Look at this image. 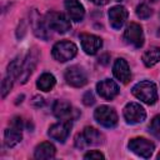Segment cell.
<instances>
[{
  "label": "cell",
  "mask_w": 160,
  "mask_h": 160,
  "mask_svg": "<svg viewBox=\"0 0 160 160\" xmlns=\"http://www.w3.org/2000/svg\"><path fill=\"white\" fill-rule=\"evenodd\" d=\"M65 9L68 10L69 16L74 21H81L85 15L84 6L78 0H65Z\"/></svg>",
  "instance_id": "obj_16"
},
{
  "label": "cell",
  "mask_w": 160,
  "mask_h": 160,
  "mask_svg": "<svg viewBox=\"0 0 160 160\" xmlns=\"http://www.w3.org/2000/svg\"><path fill=\"white\" fill-rule=\"evenodd\" d=\"M82 102H84L85 105H88V106H90V105H92V104L95 102V98H94V95H92L91 91H88V92L84 94V96H82Z\"/></svg>",
  "instance_id": "obj_25"
},
{
  "label": "cell",
  "mask_w": 160,
  "mask_h": 160,
  "mask_svg": "<svg viewBox=\"0 0 160 160\" xmlns=\"http://www.w3.org/2000/svg\"><path fill=\"white\" fill-rule=\"evenodd\" d=\"M78 52V48L71 41H59L52 48V58L59 62L71 60Z\"/></svg>",
  "instance_id": "obj_4"
},
{
  "label": "cell",
  "mask_w": 160,
  "mask_h": 160,
  "mask_svg": "<svg viewBox=\"0 0 160 160\" xmlns=\"http://www.w3.org/2000/svg\"><path fill=\"white\" fill-rule=\"evenodd\" d=\"M65 80L69 85L74 88H81L88 82V75L81 66L74 65L66 69L65 71Z\"/></svg>",
  "instance_id": "obj_8"
},
{
  "label": "cell",
  "mask_w": 160,
  "mask_h": 160,
  "mask_svg": "<svg viewBox=\"0 0 160 160\" xmlns=\"http://www.w3.org/2000/svg\"><path fill=\"white\" fill-rule=\"evenodd\" d=\"M152 14V10L146 5V4H140L136 6V15L140 19H148Z\"/></svg>",
  "instance_id": "obj_23"
},
{
  "label": "cell",
  "mask_w": 160,
  "mask_h": 160,
  "mask_svg": "<svg viewBox=\"0 0 160 160\" xmlns=\"http://www.w3.org/2000/svg\"><path fill=\"white\" fill-rule=\"evenodd\" d=\"M128 146L134 154H136L141 158H145V159L150 158L155 149V145L145 138H134L129 141Z\"/></svg>",
  "instance_id": "obj_6"
},
{
  "label": "cell",
  "mask_w": 160,
  "mask_h": 160,
  "mask_svg": "<svg viewBox=\"0 0 160 160\" xmlns=\"http://www.w3.org/2000/svg\"><path fill=\"white\" fill-rule=\"evenodd\" d=\"M124 118L129 124H139L145 120L146 112L140 104L129 102L124 108Z\"/></svg>",
  "instance_id": "obj_9"
},
{
  "label": "cell",
  "mask_w": 160,
  "mask_h": 160,
  "mask_svg": "<svg viewBox=\"0 0 160 160\" xmlns=\"http://www.w3.org/2000/svg\"><path fill=\"white\" fill-rule=\"evenodd\" d=\"M80 42H81L82 50L88 55L96 54L102 46L101 38H99L96 35H91V34H81L80 35Z\"/></svg>",
  "instance_id": "obj_11"
},
{
  "label": "cell",
  "mask_w": 160,
  "mask_h": 160,
  "mask_svg": "<svg viewBox=\"0 0 160 160\" xmlns=\"http://www.w3.org/2000/svg\"><path fill=\"white\" fill-rule=\"evenodd\" d=\"M158 159H160V152H159V154H158Z\"/></svg>",
  "instance_id": "obj_29"
},
{
  "label": "cell",
  "mask_w": 160,
  "mask_h": 160,
  "mask_svg": "<svg viewBox=\"0 0 160 160\" xmlns=\"http://www.w3.org/2000/svg\"><path fill=\"white\" fill-rule=\"evenodd\" d=\"M132 95L148 105H152L158 100V89L152 81L144 80L132 88Z\"/></svg>",
  "instance_id": "obj_1"
},
{
  "label": "cell",
  "mask_w": 160,
  "mask_h": 160,
  "mask_svg": "<svg viewBox=\"0 0 160 160\" xmlns=\"http://www.w3.org/2000/svg\"><path fill=\"white\" fill-rule=\"evenodd\" d=\"M55 146L50 142H41L35 148L34 156L36 159H52L55 156Z\"/></svg>",
  "instance_id": "obj_19"
},
{
  "label": "cell",
  "mask_w": 160,
  "mask_h": 160,
  "mask_svg": "<svg viewBox=\"0 0 160 160\" xmlns=\"http://www.w3.org/2000/svg\"><path fill=\"white\" fill-rule=\"evenodd\" d=\"M35 64H36V55L31 52V54L28 55V58L25 59V61L21 65V71H20V75H19V79H20V81L22 84L26 82L29 76L32 74Z\"/></svg>",
  "instance_id": "obj_18"
},
{
  "label": "cell",
  "mask_w": 160,
  "mask_h": 160,
  "mask_svg": "<svg viewBox=\"0 0 160 160\" xmlns=\"http://www.w3.org/2000/svg\"><path fill=\"white\" fill-rule=\"evenodd\" d=\"M126 19H128V10L124 6L116 5L109 10V21L114 29H116V30L121 29L122 25L125 24Z\"/></svg>",
  "instance_id": "obj_13"
},
{
  "label": "cell",
  "mask_w": 160,
  "mask_h": 160,
  "mask_svg": "<svg viewBox=\"0 0 160 160\" xmlns=\"http://www.w3.org/2000/svg\"><path fill=\"white\" fill-rule=\"evenodd\" d=\"M104 142V135L95 128L86 126L81 134H78L75 138V146L84 149L89 145H99Z\"/></svg>",
  "instance_id": "obj_2"
},
{
  "label": "cell",
  "mask_w": 160,
  "mask_h": 160,
  "mask_svg": "<svg viewBox=\"0 0 160 160\" xmlns=\"http://www.w3.org/2000/svg\"><path fill=\"white\" fill-rule=\"evenodd\" d=\"M112 72H114V76H115L118 80H120L121 82H124V84L129 82V80H130V78H131L129 65H128V62H126L124 59H121V58H119V59L115 60L114 66H112Z\"/></svg>",
  "instance_id": "obj_14"
},
{
  "label": "cell",
  "mask_w": 160,
  "mask_h": 160,
  "mask_svg": "<svg viewBox=\"0 0 160 160\" xmlns=\"http://www.w3.org/2000/svg\"><path fill=\"white\" fill-rule=\"evenodd\" d=\"M70 130H71V121L70 120H61L60 122H56L49 128L48 135L59 142H64L68 139Z\"/></svg>",
  "instance_id": "obj_10"
},
{
  "label": "cell",
  "mask_w": 160,
  "mask_h": 160,
  "mask_svg": "<svg viewBox=\"0 0 160 160\" xmlns=\"http://www.w3.org/2000/svg\"><path fill=\"white\" fill-rule=\"evenodd\" d=\"M55 82H56V80H55V76H54L52 74H50V72H44V74H41L40 78L38 79L36 86H38L40 90H42V91H49V90H51V89L54 88Z\"/></svg>",
  "instance_id": "obj_21"
},
{
  "label": "cell",
  "mask_w": 160,
  "mask_h": 160,
  "mask_svg": "<svg viewBox=\"0 0 160 160\" xmlns=\"http://www.w3.org/2000/svg\"><path fill=\"white\" fill-rule=\"evenodd\" d=\"M124 40L136 49L141 48L144 45V32L141 26L136 22H131L130 25H128L124 31Z\"/></svg>",
  "instance_id": "obj_7"
},
{
  "label": "cell",
  "mask_w": 160,
  "mask_h": 160,
  "mask_svg": "<svg viewBox=\"0 0 160 160\" xmlns=\"http://www.w3.org/2000/svg\"><path fill=\"white\" fill-rule=\"evenodd\" d=\"M45 22L49 29L60 34H65L71 29V24L68 18L64 14L56 11H49L45 16Z\"/></svg>",
  "instance_id": "obj_3"
},
{
  "label": "cell",
  "mask_w": 160,
  "mask_h": 160,
  "mask_svg": "<svg viewBox=\"0 0 160 160\" xmlns=\"http://www.w3.org/2000/svg\"><path fill=\"white\" fill-rule=\"evenodd\" d=\"M94 118L100 125H102L105 128H114L118 124L116 111L108 105L99 106L94 112Z\"/></svg>",
  "instance_id": "obj_5"
},
{
  "label": "cell",
  "mask_w": 160,
  "mask_h": 160,
  "mask_svg": "<svg viewBox=\"0 0 160 160\" xmlns=\"http://www.w3.org/2000/svg\"><path fill=\"white\" fill-rule=\"evenodd\" d=\"M96 90H98V94L105 100H111L119 94L118 84L110 79H104L99 81L96 85Z\"/></svg>",
  "instance_id": "obj_12"
},
{
  "label": "cell",
  "mask_w": 160,
  "mask_h": 160,
  "mask_svg": "<svg viewBox=\"0 0 160 160\" xmlns=\"http://www.w3.org/2000/svg\"><path fill=\"white\" fill-rule=\"evenodd\" d=\"M89 1H91V2H94L95 5H106L110 0H89Z\"/></svg>",
  "instance_id": "obj_28"
},
{
  "label": "cell",
  "mask_w": 160,
  "mask_h": 160,
  "mask_svg": "<svg viewBox=\"0 0 160 160\" xmlns=\"http://www.w3.org/2000/svg\"><path fill=\"white\" fill-rule=\"evenodd\" d=\"M12 82H14V79H11V78H9V76H5V78H4L2 84H1V95H2V98H5V96L8 95V92L11 90Z\"/></svg>",
  "instance_id": "obj_24"
},
{
  "label": "cell",
  "mask_w": 160,
  "mask_h": 160,
  "mask_svg": "<svg viewBox=\"0 0 160 160\" xmlns=\"http://www.w3.org/2000/svg\"><path fill=\"white\" fill-rule=\"evenodd\" d=\"M54 115L60 120H71L72 119V106L64 100H56L52 106Z\"/></svg>",
  "instance_id": "obj_15"
},
{
  "label": "cell",
  "mask_w": 160,
  "mask_h": 160,
  "mask_svg": "<svg viewBox=\"0 0 160 160\" xmlns=\"http://www.w3.org/2000/svg\"><path fill=\"white\" fill-rule=\"evenodd\" d=\"M149 131H150L155 138L160 139V115H156V116L151 120V122H150V125H149Z\"/></svg>",
  "instance_id": "obj_22"
},
{
  "label": "cell",
  "mask_w": 160,
  "mask_h": 160,
  "mask_svg": "<svg viewBox=\"0 0 160 160\" xmlns=\"http://www.w3.org/2000/svg\"><path fill=\"white\" fill-rule=\"evenodd\" d=\"M84 158H85V159H104L105 156H104L100 151H98V150H91V151L86 152V154L84 155Z\"/></svg>",
  "instance_id": "obj_26"
},
{
  "label": "cell",
  "mask_w": 160,
  "mask_h": 160,
  "mask_svg": "<svg viewBox=\"0 0 160 160\" xmlns=\"http://www.w3.org/2000/svg\"><path fill=\"white\" fill-rule=\"evenodd\" d=\"M44 104V99L41 96H35L34 100H32V105L36 106V108H40L41 105Z\"/></svg>",
  "instance_id": "obj_27"
},
{
  "label": "cell",
  "mask_w": 160,
  "mask_h": 160,
  "mask_svg": "<svg viewBox=\"0 0 160 160\" xmlns=\"http://www.w3.org/2000/svg\"><path fill=\"white\" fill-rule=\"evenodd\" d=\"M21 139H22L21 128H18V126L11 125L4 132V141H5V145L8 148H12V146L18 145L21 141Z\"/></svg>",
  "instance_id": "obj_17"
},
{
  "label": "cell",
  "mask_w": 160,
  "mask_h": 160,
  "mask_svg": "<svg viewBox=\"0 0 160 160\" xmlns=\"http://www.w3.org/2000/svg\"><path fill=\"white\" fill-rule=\"evenodd\" d=\"M142 61H144L145 66H148V68H151L155 64H158L160 61V48H158V46L149 48L142 54Z\"/></svg>",
  "instance_id": "obj_20"
}]
</instances>
